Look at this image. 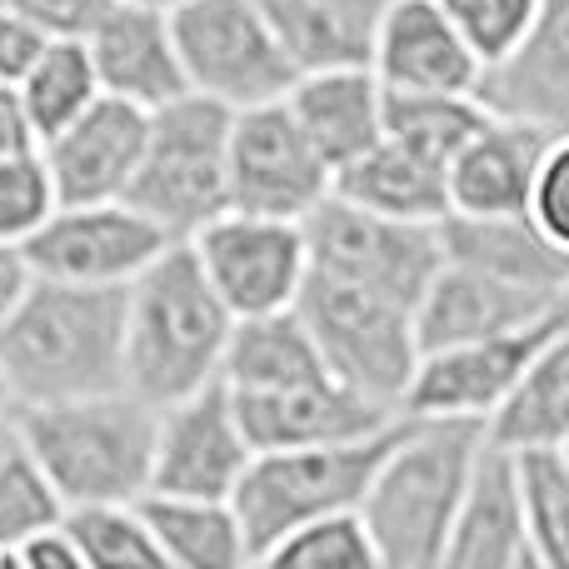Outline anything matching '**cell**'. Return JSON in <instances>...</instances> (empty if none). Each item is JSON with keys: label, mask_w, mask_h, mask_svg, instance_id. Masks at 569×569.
<instances>
[{"label": "cell", "mask_w": 569, "mask_h": 569, "mask_svg": "<svg viewBox=\"0 0 569 569\" xmlns=\"http://www.w3.org/2000/svg\"><path fill=\"white\" fill-rule=\"evenodd\" d=\"M485 440H490L485 420L405 415L390 455L360 500L385 569H445V545L460 520Z\"/></svg>", "instance_id": "6da1fadb"}, {"label": "cell", "mask_w": 569, "mask_h": 569, "mask_svg": "<svg viewBox=\"0 0 569 569\" xmlns=\"http://www.w3.org/2000/svg\"><path fill=\"white\" fill-rule=\"evenodd\" d=\"M0 370L20 405L126 385V284L30 280L0 325Z\"/></svg>", "instance_id": "7a4b0ae2"}, {"label": "cell", "mask_w": 569, "mask_h": 569, "mask_svg": "<svg viewBox=\"0 0 569 569\" xmlns=\"http://www.w3.org/2000/svg\"><path fill=\"white\" fill-rule=\"evenodd\" d=\"M236 315L200 270L190 240H170L126 284V390L160 405L220 380Z\"/></svg>", "instance_id": "3957f363"}, {"label": "cell", "mask_w": 569, "mask_h": 569, "mask_svg": "<svg viewBox=\"0 0 569 569\" xmlns=\"http://www.w3.org/2000/svg\"><path fill=\"white\" fill-rule=\"evenodd\" d=\"M16 435L56 480L66 505L140 500L156 460V405L120 390L20 405Z\"/></svg>", "instance_id": "277c9868"}, {"label": "cell", "mask_w": 569, "mask_h": 569, "mask_svg": "<svg viewBox=\"0 0 569 569\" xmlns=\"http://www.w3.org/2000/svg\"><path fill=\"white\" fill-rule=\"evenodd\" d=\"M405 415L390 420L385 430L360 435V440H335V445H295V450H256L246 480L236 485V515L246 525L250 565H266L290 530L340 510H360L365 490H370L380 460L390 455L395 435H400Z\"/></svg>", "instance_id": "5b68a950"}, {"label": "cell", "mask_w": 569, "mask_h": 569, "mask_svg": "<svg viewBox=\"0 0 569 569\" xmlns=\"http://www.w3.org/2000/svg\"><path fill=\"white\" fill-rule=\"evenodd\" d=\"M230 126L236 110L186 90L150 110L130 206H140L170 240H190L230 210Z\"/></svg>", "instance_id": "8992f818"}, {"label": "cell", "mask_w": 569, "mask_h": 569, "mask_svg": "<svg viewBox=\"0 0 569 569\" xmlns=\"http://www.w3.org/2000/svg\"><path fill=\"white\" fill-rule=\"evenodd\" d=\"M295 310L310 325L325 365H330L350 390L400 410L405 390H410V380H415V365H420L415 305L370 290V284L310 270Z\"/></svg>", "instance_id": "52a82bcc"}, {"label": "cell", "mask_w": 569, "mask_h": 569, "mask_svg": "<svg viewBox=\"0 0 569 569\" xmlns=\"http://www.w3.org/2000/svg\"><path fill=\"white\" fill-rule=\"evenodd\" d=\"M170 26H176V50L190 90L230 110L290 96L295 66L260 0H190L170 10Z\"/></svg>", "instance_id": "ba28073f"}, {"label": "cell", "mask_w": 569, "mask_h": 569, "mask_svg": "<svg viewBox=\"0 0 569 569\" xmlns=\"http://www.w3.org/2000/svg\"><path fill=\"white\" fill-rule=\"evenodd\" d=\"M305 246H310V270L370 284V290L395 295L405 305H420L435 270L445 266L440 226L380 216V210H365L345 196L320 200L305 216Z\"/></svg>", "instance_id": "9c48e42d"}, {"label": "cell", "mask_w": 569, "mask_h": 569, "mask_svg": "<svg viewBox=\"0 0 569 569\" xmlns=\"http://www.w3.org/2000/svg\"><path fill=\"white\" fill-rule=\"evenodd\" d=\"M200 270L210 276L216 295L230 305L236 320L250 315L295 310L310 276V246L305 220L250 216V210H220L206 230L190 236Z\"/></svg>", "instance_id": "30bf717a"}, {"label": "cell", "mask_w": 569, "mask_h": 569, "mask_svg": "<svg viewBox=\"0 0 569 569\" xmlns=\"http://www.w3.org/2000/svg\"><path fill=\"white\" fill-rule=\"evenodd\" d=\"M166 246L170 236L130 200H60L20 250L40 280L130 284Z\"/></svg>", "instance_id": "8fae6325"}, {"label": "cell", "mask_w": 569, "mask_h": 569, "mask_svg": "<svg viewBox=\"0 0 569 569\" xmlns=\"http://www.w3.org/2000/svg\"><path fill=\"white\" fill-rule=\"evenodd\" d=\"M335 196V170L284 100L236 110L230 126V210L305 220Z\"/></svg>", "instance_id": "7c38bea8"}, {"label": "cell", "mask_w": 569, "mask_h": 569, "mask_svg": "<svg viewBox=\"0 0 569 569\" xmlns=\"http://www.w3.org/2000/svg\"><path fill=\"white\" fill-rule=\"evenodd\" d=\"M569 310V295L540 320H525L515 330L485 335V340L445 345V350H425L415 365V380L405 390V415H465V420H485L515 395L535 355L545 350L555 330H560Z\"/></svg>", "instance_id": "4fadbf2b"}, {"label": "cell", "mask_w": 569, "mask_h": 569, "mask_svg": "<svg viewBox=\"0 0 569 569\" xmlns=\"http://www.w3.org/2000/svg\"><path fill=\"white\" fill-rule=\"evenodd\" d=\"M250 460H256V445L240 425L236 395L226 380H210L206 390L156 410V460H150L156 495L230 500L236 485L246 480Z\"/></svg>", "instance_id": "5bb4252c"}, {"label": "cell", "mask_w": 569, "mask_h": 569, "mask_svg": "<svg viewBox=\"0 0 569 569\" xmlns=\"http://www.w3.org/2000/svg\"><path fill=\"white\" fill-rule=\"evenodd\" d=\"M150 110L120 96H100L70 126L40 140L60 200H126L146 150Z\"/></svg>", "instance_id": "9a60e30c"}, {"label": "cell", "mask_w": 569, "mask_h": 569, "mask_svg": "<svg viewBox=\"0 0 569 569\" xmlns=\"http://www.w3.org/2000/svg\"><path fill=\"white\" fill-rule=\"evenodd\" d=\"M236 395L240 425L256 450H295V445H335L360 440L400 420V410L350 390L340 375H320L284 390H230Z\"/></svg>", "instance_id": "2e32d148"}, {"label": "cell", "mask_w": 569, "mask_h": 569, "mask_svg": "<svg viewBox=\"0 0 569 569\" xmlns=\"http://www.w3.org/2000/svg\"><path fill=\"white\" fill-rule=\"evenodd\" d=\"M445 569H540L515 445L485 440L460 520H455L450 545H445Z\"/></svg>", "instance_id": "e0dca14e"}, {"label": "cell", "mask_w": 569, "mask_h": 569, "mask_svg": "<svg viewBox=\"0 0 569 569\" xmlns=\"http://www.w3.org/2000/svg\"><path fill=\"white\" fill-rule=\"evenodd\" d=\"M86 46H90V60H96V76L106 96L156 110L190 90L180 50H176L170 10L140 6V0H116L96 20Z\"/></svg>", "instance_id": "ac0fdd59"}, {"label": "cell", "mask_w": 569, "mask_h": 569, "mask_svg": "<svg viewBox=\"0 0 569 569\" xmlns=\"http://www.w3.org/2000/svg\"><path fill=\"white\" fill-rule=\"evenodd\" d=\"M480 100L495 116L545 136H569V0H540V16L505 60L485 66Z\"/></svg>", "instance_id": "d6986e66"}, {"label": "cell", "mask_w": 569, "mask_h": 569, "mask_svg": "<svg viewBox=\"0 0 569 569\" xmlns=\"http://www.w3.org/2000/svg\"><path fill=\"white\" fill-rule=\"evenodd\" d=\"M370 70L385 90H475V96L485 76L480 56L440 0H390Z\"/></svg>", "instance_id": "ffe728a7"}, {"label": "cell", "mask_w": 569, "mask_h": 569, "mask_svg": "<svg viewBox=\"0 0 569 569\" xmlns=\"http://www.w3.org/2000/svg\"><path fill=\"white\" fill-rule=\"evenodd\" d=\"M569 295V290H565ZM550 290H530L500 276H485L475 266L445 260L435 270L430 290L415 305V335H420V355L425 350H445V345H465V340H485V335L515 330L525 320H540L545 310L565 300Z\"/></svg>", "instance_id": "44dd1931"}, {"label": "cell", "mask_w": 569, "mask_h": 569, "mask_svg": "<svg viewBox=\"0 0 569 569\" xmlns=\"http://www.w3.org/2000/svg\"><path fill=\"white\" fill-rule=\"evenodd\" d=\"M550 136L525 120L490 116L450 160V216H515L530 210L535 176Z\"/></svg>", "instance_id": "7402d4cb"}, {"label": "cell", "mask_w": 569, "mask_h": 569, "mask_svg": "<svg viewBox=\"0 0 569 569\" xmlns=\"http://www.w3.org/2000/svg\"><path fill=\"white\" fill-rule=\"evenodd\" d=\"M284 106L295 110L315 150L330 160V170H345L385 136V86L370 66L295 76Z\"/></svg>", "instance_id": "603a6c76"}, {"label": "cell", "mask_w": 569, "mask_h": 569, "mask_svg": "<svg viewBox=\"0 0 569 569\" xmlns=\"http://www.w3.org/2000/svg\"><path fill=\"white\" fill-rule=\"evenodd\" d=\"M385 6L390 0H260L295 76L370 66Z\"/></svg>", "instance_id": "cb8c5ba5"}, {"label": "cell", "mask_w": 569, "mask_h": 569, "mask_svg": "<svg viewBox=\"0 0 569 569\" xmlns=\"http://www.w3.org/2000/svg\"><path fill=\"white\" fill-rule=\"evenodd\" d=\"M445 260L475 266L485 276H500L530 290H569V256L540 230L530 210L515 216H445L440 220Z\"/></svg>", "instance_id": "d4e9b609"}, {"label": "cell", "mask_w": 569, "mask_h": 569, "mask_svg": "<svg viewBox=\"0 0 569 569\" xmlns=\"http://www.w3.org/2000/svg\"><path fill=\"white\" fill-rule=\"evenodd\" d=\"M445 170L450 166L430 160L425 150L405 146L395 136H380L360 160L335 170V196L355 200L365 210H380V216L440 226L450 216V176Z\"/></svg>", "instance_id": "484cf974"}, {"label": "cell", "mask_w": 569, "mask_h": 569, "mask_svg": "<svg viewBox=\"0 0 569 569\" xmlns=\"http://www.w3.org/2000/svg\"><path fill=\"white\" fill-rule=\"evenodd\" d=\"M146 525L160 545V560L176 569H236L250 565L246 525L236 515V500L210 495H140Z\"/></svg>", "instance_id": "4316f807"}, {"label": "cell", "mask_w": 569, "mask_h": 569, "mask_svg": "<svg viewBox=\"0 0 569 569\" xmlns=\"http://www.w3.org/2000/svg\"><path fill=\"white\" fill-rule=\"evenodd\" d=\"M320 375H335V370L325 365L300 310L236 320L226 370H220V380L230 390H284V385H305V380H320Z\"/></svg>", "instance_id": "83f0119b"}, {"label": "cell", "mask_w": 569, "mask_h": 569, "mask_svg": "<svg viewBox=\"0 0 569 569\" xmlns=\"http://www.w3.org/2000/svg\"><path fill=\"white\" fill-rule=\"evenodd\" d=\"M490 440L515 445V450L569 440V310L525 370V380L515 385V395L490 415Z\"/></svg>", "instance_id": "f1b7e54d"}, {"label": "cell", "mask_w": 569, "mask_h": 569, "mask_svg": "<svg viewBox=\"0 0 569 569\" xmlns=\"http://www.w3.org/2000/svg\"><path fill=\"white\" fill-rule=\"evenodd\" d=\"M495 110L475 90H385V136L450 166Z\"/></svg>", "instance_id": "f546056e"}, {"label": "cell", "mask_w": 569, "mask_h": 569, "mask_svg": "<svg viewBox=\"0 0 569 569\" xmlns=\"http://www.w3.org/2000/svg\"><path fill=\"white\" fill-rule=\"evenodd\" d=\"M16 90L26 100V116L40 140L56 136L60 126H70L80 110L106 96L96 76V60H90V46L76 36H50V46L36 56V66L26 70V80Z\"/></svg>", "instance_id": "4dcf8cb0"}, {"label": "cell", "mask_w": 569, "mask_h": 569, "mask_svg": "<svg viewBox=\"0 0 569 569\" xmlns=\"http://www.w3.org/2000/svg\"><path fill=\"white\" fill-rule=\"evenodd\" d=\"M66 530L76 535L86 569H166L140 500L70 505Z\"/></svg>", "instance_id": "1f68e13d"}, {"label": "cell", "mask_w": 569, "mask_h": 569, "mask_svg": "<svg viewBox=\"0 0 569 569\" xmlns=\"http://www.w3.org/2000/svg\"><path fill=\"white\" fill-rule=\"evenodd\" d=\"M66 510L70 505L60 500L46 465L10 430L6 440H0V565H10L20 540H30V535L66 520Z\"/></svg>", "instance_id": "d6a6232c"}, {"label": "cell", "mask_w": 569, "mask_h": 569, "mask_svg": "<svg viewBox=\"0 0 569 569\" xmlns=\"http://www.w3.org/2000/svg\"><path fill=\"white\" fill-rule=\"evenodd\" d=\"M525 510L540 569H569V460L560 445L520 450Z\"/></svg>", "instance_id": "836d02e7"}, {"label": "cell", "mask_w": 569, "mask_h": 569, "mask_svg": "<svg viewBox=\"0 0 569 569\" xmlns=\"http://www.w3.org/2000/svg\"><path fill=\"white\" fill-rule=\"evenodd\" d=\"M266 565H280V569H385L360 510H340V515H325V520H310V525H300V530H290L276 550L266 555Z\"/></svg>", "instance_id": "e575fe53"}, {"label": "cell", "mask_w": 569, "mask_h": 569, "mask_svg": "<svg viewBox=\"0 0 569 569\" xmlns=\"http://www.w3.org/2000/svg\"><path fill=\"white\" fill-rule=\"evenodd\" d=\"M56 206H60V196H56V180H50L40 146L0 160V240L26 246Z\"/></svg>", "instance_id": "d590c367"}, {"label": "cell", "mask_w": 569, "mask_h": 569, "mask_svg": "<svg viewBox=\"0 0 569 569\" xmlns=\"http://www.w3.org/2000/svg\"><path fill=\"white\" fill-rule=\"evenodd\" d=\"M440 6L450 10V20L470 40L480 66H495V60L510 56L540 16V0H440Z\"/></svg>", "instance_id": "8d00e7d4"}, {"label": "cell", "mask_w": 569, "mask_h": 569, "mask_svg": "<svg viewBox=\"0 0 569 569\" xmlns=\"http://www.w3.org/2000/svg\"><path fill=\"white\" fill-rule=\"evenodd\" d=\"M530 216L540 220V230L569 256V136H550L535 176V196H530Z\"/></svg>", "instance_id": "74e56055"}, {"label": "cell", "mask_w": 569, "mask_h": 569, "mask_svg": "<svg viewBox=\"0 0 569 569\" xmlns=\"http://www.w3.org/2000/svg\"><path fill=\"white\" fill-rule=\"evenodd\" d=\"M50 36L20 6H0V86H20Z\"/></svg>", "instance_id": "f35d334b"}, {"label": "cell", "mask_w": 569, "mask_h": 569, "mask_svg": "<svg viewBox=\"0 0 569 569\" xmlns=\"http://www.w3.org/2000/svg\"><path fill=\"white\" fill-rule=\"evenodd\" d=\"M10 6H20L30 20H36L46 36H76L86 40L90 30H96V20L106 16L116 0H10Z\"/></svg>", "instance_id": "ab89813d"}, {"label": "cell", "mask_w": 569, "mask_h": 569, "mask_svg": "<svg viewBox=\"0 0 569 569\" xmlns=\"http://www.w3.org/2000/svg\"><path fill=\"white\" fill-rule=\"evenodd\" d=\"M10 565H20V569H86L80 545H76V535L66 530V520L40 530V535H30V540H20L16 555H10Z\"/></svg>", "instance_id": "60d3db41"}, {"label": "cell", "mask_w": 569, "mask_h": 569, "mask_svg": "<svg viewBox=\"0 0 569 569\" xmlns=\"http://www.w3.org/2000/svg\"><path fill=\"white\" fill-rule=\"evenodd\" d=\"M40 136L26 116V100H20L16 86H0V160L20 156V150H36Z\"/></svg>", "instance_id": "b9f144b4"}, {"label": "cell", "mask_w": 569, "mask_h": 569, "mask_svg": "<svg viewBox=\"0 0 569 569\" xmlns=\"http://www.w3.org/2000/svg\"><path fill=\"white\" fill-rule=\"evenodd\" d=\"M30 280L36 276H30V266H26V250L0 240V325H6V315L16 310V300L26 295Z\"/></svg>", "instance_id": "7bdbcfd3"}, {"label": "cell", "mask_w": 569, "mask_h": 569, "mask_svg": "<svg viewBox=\"0 0 569 569\" xmlns=\"http://www.w3.org/2000/svg\"><path fill=\"white\" fill-rule=\"evenodd\" d=\"M16 420H20V395H16V385L6 380V370H0V440L16 430Z\"/></svg>", "instance_id": "ee69618b"}, {"label": "cell", "mask_w": 569, "mask_h": 569, "mask_svg": "<svg viewBox=\"0 0 569 569\" xmlns=\"http://www.w3.org/2000/svg\"><path fill=\"white\" fill-rule=\"evenodd\" d=\"M140 6H156V10H176V6H190V0H140Z\"/></svg>", "instance_id": "f6af8a7d"}, {"label": "cell", "mask_w": 569, "mask_h": 569, "mask_svg": "<svg viewBox=\"0 0 569 569\" xmlns=\"http://www.w3.org/2000/svg\"><path fill=\"white\" fill-rule=\"evenodd\" d=\"M560 450H565V460H569V440H565V445H560Z\"/></svg>", "instance_id": "bcb514c9"}, {"label": "cell", "mask_w": 569, "mask_h": 569, "mask_svg": "<svg viewBox=\"0 0 569 569\" xmlns=\"http://www.w3.org/2000/svg\"><path fill=\"white\" fill-rule=\"evenodd\" d=\"M0 6H10V0H0Z\"/></svg>", "instance_id": "7dc6e473"}]
</instances>
